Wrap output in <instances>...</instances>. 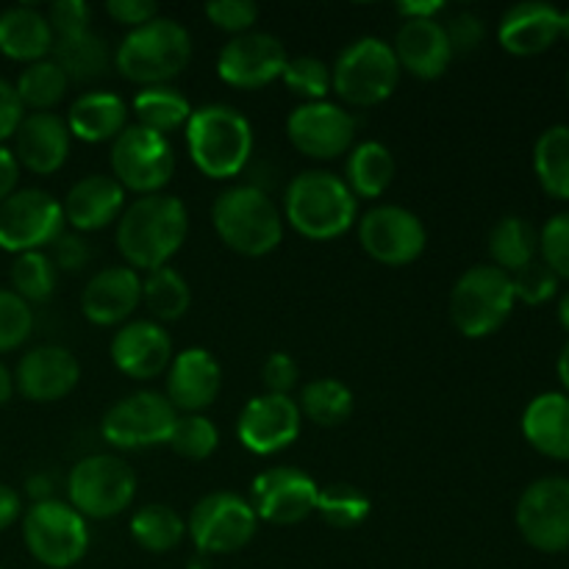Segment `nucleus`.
I'll return each instance as SVG.
<instances>
[{
  "instance_id": "obj_1",
  "label": "nucleus",
  "mask_w": 569,
  "mask_h": 569,
  "mask_svg": "<svg viewBox=\"0 0 569 569\" xmlns=\"http://www.w3.org/2000/svg\"><path fill=\"white\" fill-rule=\"evenodd\" d=\"M189 233V211L172 194L131 200L117 220V250L131 270L153 272L170 264Z\"/></svg>"
},
{
  "instance_id": "obj_2",
  "label": "nucleus",
  "mask_w": 569,
  "mask_h": 569,
  "mask_svg": "<svg viewBox=\"0 0 569 569\" xmlns=\"http://www.w3.org/2000/svg\"><path fill=\"white\" fill-rule=\"evenodd\" d=\"M359 200L345 178L326 170H306L289 181L283 192V217L306 239L328 242L356 226Z\"/></svg>"
},
{
  "instance_id": "obj_3",
  "label": "nucleus",
  "mask_w": 569,
  "mask_h": 569,
  "mask_svg": "<svg viewBox=\"0 0 569 569\" xmlns=\"http://www.w3.org/2000/svg\"><path fill=\"white\" fill-rule=\"evenodd\" d=\"M183 131L192 164L214 181L237 178L253 156V128L233 106H200L192 111Z\"/></svg>"
},
{
  "instance_id": "obj_4",
  "label": "nucleus",
  "mask_w": 569,
  "mask_h": 569,
  "mask_svg": "<svg viewBox=\"0 0 569 569\" xmlns=\"http://www.w3.org/2000/svg\"><path fill=\"white\" fill-rule=\"evenodd\" d=\"M192 61V37L170 17H156L148 26L133 28L117 44L114 67L126 81L148 87H167Z\"/></svg>"
},
{
  "instance_id": "obj_5",
  "label": "nucleus",
  "mask_w": 569,
  "mask_h": 569,
  "mask_svg": "<svg viewBox=\"0 0 569 569\" xmlns=\"http://www.w3.org/2000/svg\"><path fill=\"white\" fill-rule=\"evenodd\" d=\"M211 226L226 248L248 259L272 253L283 239L281 209L256 183L226 189L211 206Z\"/></svg>"
},
{
  "instance_id": "obj_6",
  "label": "nucleus",
  "mask_w": 569,
  "mask_h": 569,
  "mask_svg": "<svg viewBox=\"0 0 569 569\" xmlns=\"http://www.w3.org/2000/svg\"><path fill=\"white\" fill-rule=\"evenodd\" d=\"M511 276L495 264H476L461 272L450 292V320L467 339L492 337L515 311Z\"/></svg>"
},
{
  "instance_id": "obj_7",
  "label": "nucleus",
  "mask_w": 569,
  "mask_h": 569,
  "mask_svg": "<svg viewBox=\"0 0 569 569\" xmlns=\"http://www.w3.org/2000/svg\"><path fill=\"white\" fill-rule=\"evenodd\" d=\"M400 64L392 44L378 37H361L339 53L331 67V89L356 109H370L395 94Z\"/></svg>"
},
{
  "instance_id": "obj_8",
  "label": "nucleus",
  "mask_w": 569,
  "mask_h": 569,
  "mask_svg": "<svg viewBox=\"0 0 569 569\" xmlns=\"http://www.w3.org/2000/svg\"><path fill=\"white\" fill-rule=\"evenodd\" d=\"M67 498L83 520H114L137 498V476L120 456H87L70 470Z\"/></svg>"
},
{
  "instance_id": "obj_9",
  "label": "nucleus",
  "mask_w": 569,
  "mask_h": 569,
  "mask_svg": "<svg viewBox=\"0 0 569 569\" xmlns=\"http://www.w3.org/2000/svg\"><path fill=\"white\" fill-rule=\"evenodd\" d=\"M22 539L48 569H70L87 556L89 526L67 500H42L22 515Z\"/></svg>"
},
{
  "instance_id": "obj_10",
  "label": "nucleus",
  "mask_w": 569,
  "mask_h": 569,
  "mask_svg": "<svg viewBox=\"0 0 569 569\" xmlns=\"http://www.w3.org/2000/svg\"><path fill=\"white\" fill-rule=\"evenodd\" d=\"M176 172V150L170 139L128 122L126 131L111 142V178L126 192L159 194Z\"/></svg>"
},
{
  "instance_id": "obj_11",
  "label": "nucleus",
  "mask_w": 569,
  "mask_h": 569,
  "mask_svg": "<svg viewBox=\"0 0 569 569\" xmlns=\"http://www.w3.org/2000/svg\"><path fill=\"white\" fill-rule=\"evenodd\" d=\"M259 528L250 500L233 492H211L194 503L187 533L206 556H228L242 550Z\"/></svg>"
},
{
  "instance_id": "obj_12",
  "label": "nucleus",
  "mask_w": 569,
  "mask_h": 569,
  "mask_svg": "<svg viewBox=\"0 0 569 569\" xmlns=\"http://www.w3.org/2000/svg\"><path fill=\"white\" fill-rule=\"evenodd\" d=\"M61 203L44 189H17L0 203V250L33 253L53 244L64 231Z\"/></svg>"
},
{
  "instance_id": "obj_13",
  "label": "nucleus",
  "mask_w": 569,
  "mask_h": 569,
  "mask_svg": "<svg viewBox=\"0 0 569 569\" xmlns=\"http://www.w3.org/2000/svg\"><path fill=\"white\" fill-rule=\"evenodd\" d=\"M178 411L161 392H133L117 400L103 417L106 442L120 450L159 448L170 442Z\"/></svg>"
},
{
  "instance_id": "obj_14",
  "label": "nucleus",
  "mask_w": 569,
  "mask_h": 569,
  "mask_svg": "<svg viewBox=\"0 0 569 569\" xmlns=\"http://www.w3.org/2000/svg\"><path fill=\"white\" fill-rule=\"evenodd\" d=\"M515 520L533 550H569V478L548 476L526 487L517 500Z\"/></svg>"
},
{
  "instance_id": "obj_15",
  "label": "nucleus",
  "mask_w": 569,
  "mask_h": 569,
  "mask_svg": "<svg viewBox=\"0 0 569 569\" xmlns=\"http://www.w3.org/2000/svg\"><path fill=\"white\" fill-rule=\"evenodd\" d=\"M359 242L383 267L415 264L428 244V231L415 211L403 206H376L359 220Z\"/></svg>"
},
{
  "instance_id": "obj_16",
  "label": "nucleus",
  "mask_w": 569,
  "mask_h": 569,
  "mask_svg": "<svg viewBox=\"0 0 569 569\" xmlns=\"http://www.w3.org/2000/svg\"><path fill=\"white\" fill-rule=\"evenodd\" d=\"M287 137L298 153L331 161L353 150L356 120L348 109L331 100L300 103L287 120Z\"/></svg>"
},
{
  "instance_id": "obj_17",
  "label": "nucleus",
  "mask_w": 569,
  "mask_h": 569,
  "mask_svg": "<svg viewBox=\"0 0 569 569\" xmlns=\"http://www.w3.org/2000/svg\"><path fill=\"white\" fill-rule=\"evenodd\" d=\"M320 487L298 467H272L253 478L250 506L256 517L272 526H298L317 515Z\"/></svg>"
},
{
  "instance_id": "obj_18",
  "label": "nucleus",
  "mask_w": 569,
  "mask_h": 569,
  "mask_svg": "<svg viewBox=\"0 0 569 569\" xmlns=\"http://www.w3.org/2000/svg\"><path fill=\"white\" fill-rule=\"evenodd\" d=\"M289 56L278 37L267 31H248L231 37L217 56V72L228 87L261 89L283 76Z\"/></svg>"
},
{
  "instance_id": "obj_19",
  "label": "nucleus",
  "mask_w": 569,
  "mask_h": 569,
  "mask_svg": "<svg viewBox=\"0 0 569 569\" xmlns=\"http://www.w3.org/2000/svg\"><path fill=\"white\" fill-rule=\"evenodd\" d=\"M303 415L289 395H256L244 403L237 437L250 453L276 456L300 437Z\"/></svg>"
},
{
  "instance_id": "obj_20",
  "label": "nucleus",
  "mask_w": 569,
  "mask_h": 569,
  "mask_svg": "<svg viewBox=\"0 0 569 569\" xmlns=\"http://www.w3.org/2000/svg\"><path fill=\"white\" fill-rule=\"evenodd\" d=\"M81 381V365L61 345H39L28 350L14 372V387L33 403H56Z\"/></svg>"
},
{
  "instance_id": "obj_21",
  "label": "nucleus",
  "mask_w": 569,
  "mask_h": 569,
  "mask_svg": "<svg viewBox=\"0 0 569 569\" xmlns=\"http://www.w3.org/2000/svg\"><path fill=\"white\" fill-rule=\"evenodd\" d=\"M111 361L133 381L159 378L172 361L170 333L153 320H128L111 339Z\"/></svg>"
},
{
  "instance_id": "obj_22",
  "label": "nucleus",
  "mask_w": 569,
  "mask_h": 569,
  "mask_svg": "<svg viewBox=\"0 0 569 569\" xmlns=\"http://www.w3.org/2000/svg\"><path fill=\"white\" fill-rule=\"evenodd\" d=\"M222 389V367L206 348H187L167 367V400L183 415H200Z\"/></svg>"
},
{
  "instance_id": "obj_23",
  "label": "nucleus",
  "mask_w": 569,
  "mask_h": 569,
  "mask_svg": "<svg viewBox=\"0 0 569 569\" xmlns=\"http://www.w3.org/2000/svg\"><path fill=\"white\" fill-rule=\"evenodd\" d=\"M142 303V278L131 267H106L94 272L81 295V309L92 326H126Z\"/></svg>"
},
{
  "instance_id": "obj_24",
  "label": "nucleus",
  "mask_w": 569,
  "mask_h": 569,
  "mask_svg": "<svg viewBox=\"0 0 569 569\" xmlns=\"http://www.w3.org/2000/svg\"><path fill=\"white\" fill-rule=\"evenodd\" d=\"M70 128L53 111H28L14 133V159L37 176H53L70 156Z\"/></svg>"
},
{
  "instance_id": "obj_25",
  "label": "nucleus",
  "mask_w": 569,
  "mask_h": 569,
  "mask_svg": "<svg viewBox=\"0 0 569 569\" xmlns=\"http://www.w3.org/2000/svg\"><path fill=\"white\" fill-rule=\"evenodd\" d=\"M392 50L400 70L420 81H437L453 61V48L439 20H403L395 33Z\"/></svg>"
},
{
  "instance_id": "obj_26",
  "label": "nucleus",
  "mask_w": 569,
  "mask_h": 569,
  "mask_svg": "<svg viewBox=\"0 0 569 569\" xmlns=\"http://www.w3.org/2000/svg\"><path fill=\"white\" fill-rule=\"evenodd\" d=\"M126 189L111 176H87L72 183L67 198L61 200L64 222L76 233L103 231L117 222L126 211Z\"/></svg>"
},
{
  "instance_id": "obj_27",
  "label": "nucleus",
  "mask_w": 569,
  "mask_h": 569,
  "mask_svg": "<svg viewBox=\"0 0 569 569\" xmlns=\"http://www.w3.org/2000/svg\"><path fill=\"white\" fill-rule=\"evenodd\" d=\"M561 11L545 0L511 6L498 26V39L511 56H537L553 48L561 37Z\"/></svg>"
},
{
  "instance_id": "obj_28",
  "label": "nucleus",
  "mask_w": 569,
  "mask_h": 569,
  "mask_svg": "<svg viewBox=\"0 0 569 569\" xmlns=\"http://www.w3.org/2000/svg\"><path fill=\"white\" fill-rule=\"evenodd\" d=\"M64 122L70 128V137L81 139V142H114L128 128V103L120 94L98 89V92L81 94L70 106Z\"/></svg>"
},
{
  "instance_id": "obj_29",
  "label": "nucleus",
  "mask_w": 569,
  "mask_h": 569,
  "mask_svg": "<svg viewBox=\"0 0 569 569\" xmlns=\"http://www.w3.org/2000/svg\"><path fill=\"white\" fill-rule=\"evenodd\" d=\"M522 433L548 459L569 461V395H537L522 415Z\"/></svg>"
},
{
  "instance_id": "obj_30",
  "label": "nucleus",
  "mask_w": 569,
  "mask_h": 569,
  "mask_svg": "<svg viewBox=\"0 0 569 569\" xmlns=\"http://www.w3.org/2000/svg\"><path fill=\"white\" fill-rule=\"evenodd\" d=\"M53 50V31L48 17L33 6H11L0 11V53L11 61L48 59Z\"/></svg>"
},
{
  "instance_id": "obj_31",
  "label": "nucleus",
  "mask_w": 569,
  "mask_h": 569,
  "mask_svg": "<svg viewBox=\"0 0 569 569\" xmlns=\"http://www.w3.org/2000/svg\"><path fill=\"white\" fill-rule=\"evenodd\" d=\"M50 59L61 67V72H64L70 83L98 81L114 64V53L109 50V42L98 31H92V28L72 33V37L53 39Z\"/></svg>"
},
{
  "instance_id": "obj_32",
  "label": "nucleus",
  "mask_w": 569,
  "mask_h": 569,
  "mask_svg": "<svg viewBox=\"0 0 569 569\" xmlns=\"http://www.w3.org/2000/svg\"><path fill=\"white\" fill-rule=\"evenodd\" d=\"M345 176H348L345 183H348L356 200H376L392 187L395 176H398V164H395L392 150L383 142H361L350 150Z\"/></svg>"
},
{
  "instance_id": "obj_33",
  "label": "nucleus",
  "mask_w": 569,
  "mask_h": 569,
  "mask_svg": "<svg viewBox=\"0 0 569 569\" xmlns=\"http://www.w3.org/2000/svg\"><path fill=\"white\" fill-rule=\"evenodd\" d=\"M131 111L137 117V126L161 133V137H170L178 128H187L194 109L187 94L167 83V87L139 89L131 100Z\"/></svg>"
},
{
  "instance_id": "obj_34",
  "label": "nucleus",
  "mask_w": 569,
  "mask_h": 569,
  "mask_svg": "<svg viewBox=\"0 0 569 569\" xmlns=\"http://www.w3.org/2000/svg\"><path fill=\"white\" fill-rule=\"evenodd\" d=\"M489 256L492 264L503 272L515 276L517 270L537 261L539 256V233L526 217L509 214L492 228L489 233Z\"/></svg>"
},
{
  "instance_id": "obj_35",
  "label": "nucleus",
  "mask_w": 569,
  "mask_h": 569,
  "mask_svg": "<svg viewBox=\"0 0 569 569\" xmlns=\"http://www.w3.org/2000/svg\"><path fill=\"white\" fill-rule=\"evenodd\" d=\"M356 398L339 378H315L300 389L298 409L306 420L320 428H337L353 415Z\"/></svg>"
},
{
  "instance_id": "obj_36",
  "label": "nucleus",
  "mask_w": 569,
  "mask_h": 569,
  "mask_svg": "<svg viewBox=\"0 0 569 569\" xmlns=\"http://www.w3.org/2000/svg\"><path fill=\"white\" fill-rule=\"evenodd\" d=\"M142 303L153 322H176L192 306V289L187 278L172 267H159L142 278Z\"/></svg>"
},
{
  "instance_id": "obj_37",
  "label": "nucleus",
  "mask_w": 569,
  "mask_h": 569,
  "mask_svg": "<svg viewBox=\"0 0 569 569\" xmlns=\"http://www.w3.org/2000/svg\"><path fill=\"white\" fill-rule=\"evenodd\" d=\"M533 172L545 192L569 200V126H550L533 144Z\"/></svg>"
},
{
  "instance_id": "obj_38",
  "label": "nucleus",
  "mask_w": 569,
  "mask_h": 569,
  "mask_svg": "<svg viewBox=\"0 0 569 569\" xmlns=\"http://www.w3.org/2000/svg\"><path fill=\"white\" fill-rule=\"evenodd\" d=\"M131 537L148 553H170L187 537V522L170 506L150 503L131 517Z\"/></svg>"
},
{
  "instance_id": "obj_39",
  "label": "nucleus",
  "mask_w": 569,
  "mask_h": 569,
  "mask_svg": "<svg viewBox=\"0 0 569 569\" xmlns=\"http://www.w3.org/2000/svg\"><path fill=\"white\" fill-rule=\"evenodd\" d=\"M67 89H70V81L50 56L42 61H33V64H26V70L20 72L14 83L17 98H20L26 111H53L64 100Z\"/></svg>"
},
{
  "instance_id": "obj_40",
  "label": "nucleus",
  "mask_w": 569,
  "mask_h": 569,
  "mask_svg": "<svg viewBox=\"0 0 569 569\" xmlns=\"http://www.w3.org/2000/svg\"><path fill=\"white\" fill-rule=\"evenodd\" d=\"M56 281H59V272L44 250L20 253L11 264V292L20 295L28 306L53 298Z\"/></svg>"
},
{
  "instance_id": "obj_41",
  "label": "nucleus",
  "mask_w": 569,
  "mask_h": 569,
  "mask_svg": "<svg viewBox=\"0 0 569 569\" xmlns=\"http://www.w3.org/2000/svg\"><path fill=\"white\" fill-rule=\"evenodd\" d=\"M372 500L353 483H328L320 487L317 515L331 528H359L370 517Z\"/></svg>"
},
{
  "instance_id": "obj_42",
  "label": "nucleus",
  "mask_w": 569,
  "mask_h": 569,
  "mask_svg": "<svg viewBox=\"0 0 569 569\" xmlns=\"http://www.w3.org/2000/svg\"><path fill=\"white\" fill-rule=\"evenodd\" d=\"M170 445L181 459L203 461L220 448V431L206 415H178L170 433Z\"/></svg>"
},
{
  "instance_id": "obj_43",
  "label": "nucleus",
  "mask_w": 569,
  "mask_h": 569,
  "mask_svg": "<svg viewBox=\"0 0 569 569\" xmlns=\"http://www.w3.org/2000/svg\"><path fill=\"white\" fill-rule=\"evenodd\" d=\"M281 81L289 92L303 98V103H320L331 92V67L317 56H298L287 61Z\"/></svg>"
},
{
  "instance_id": "obj_44",
  "label": "nucleus",
  "mask_w": 569,
  "mask_h": 569,
  "mask_svg": "<svg viewBox=\"0 0 569 569\" xmlns=\"http://www.w3.org/2000/svg\"><path fill=\"white\" fill-rule=\"evenodd\" d=\"M33 331V311L20 295L0 289V353L17 350Z\"/></svg>"
},
{
  "instance_id": "obj_45",
  "label": "nucleus",
  "mask_w": 569,
  "mask_h": 569,
  "mask_svg": "<svg viewBox=\"0 0 569 569\" xmlns=\"http://www.w3.org/2000/svg\"><path fill=\"white\" fill-rule=\"evenodd\" d=\"M511 287H515L517 300H522L528 306H542L559 289V276L542 259H537L511 276Z\"/></svg>"
},
{
  "instance_id": "obj_46",
  "label": "nucleus",
  "mask_w": 569,
  "mask_h": 569,
  "mask_svg": "<svg viewBox=\"0 0 569 569\" xmlns=\"http://www.w3.org/2000/svg\"><path fill=\"white\" fill-rule=\"evenodd\" d=\"M539 256L559 278L569 281V211L550 217L539 231Z\"/></svg>"
},
{
  "instance_id": "obj_47",
  "label": "nucleus",
  "mask_w": 569,
  "mask_h": 569,
  "mask_svg": "<svg viewBox=\"0 0 569 569\" xmlns=\"http://www.w3.org/2000/svg\"><path fill=\"white\" fill-rule=\"evenodd\" d=\"M206 17L214 28L239 37V33L253 31L256 20H259V6L253 0H214L206 6Z\"/></svg>"
},
{
  "instance_id": "obj_48",
  "label": "nucleus",
  "mask_w": 569,
  "mask_h": 569,
  "mask_svg": "<svg viewBox=\"0 0 569 569\" xmlns=\"http://www.w3.org/2000/svg\"><path fill=\"white\" fill-rule=\"evenodd\" d=\"M48 256L50 261H53L56 272H70V276H76V272H81L83 267L92 261V248H89L83 233L61 231L59 237L53 239V244H50Z\"/></svg>"
},
{
  "instance_id": "obj_49",
  "label": "nucleus",
  "mask_w": 569,
  "mask_h": 569,
  "mask_svg": "<svg viewBox=\"0 0 569 569\" xmlns=\"http://www.w3.org/2000/svg\"><path fill=\"white\" fill-rule=\"evenodd\" d=\"M44 17H48L53 39L72 37V33H81L92 28V9L83 0H56Z\"/></svg>"
},
{
  "instance_id": "obj_50",
  "label": "nucleus",
  "mask_w": 569,
  "mask_h": 569,
  "mask_svg": "<svg viewBox=\"0 0 569 569\" xmlns=\"http://www.w3.org/2000/svg\"><path fill=\"white\" fill-rule=\"evenodd\" d=\"M442 26L445 33H448L450 48H453V56L472 53L483 42V37H487V26H483V20L476 11H459V14H453Z\"/></svg>"
},
{
  "instance_id": "obj_51",
  "label": "nucleus",
  "mask_w": 569,
  "mask_h": 569,
  "mask_svg": "<svg viewBox=\"0 0 569 569\" xmlns=\"http://www.w3.org/2000/svg\"><path fill=\"white\" fill-rule=\"evenodd\" d=\"M298 361L289 353H272L267 356V361L261 365V381H264L267 392L270 395H289L298 387Z\"/></svg>"
},
{
  "instance_id": "obj_52",
  "label": "nucleus",
  "mask_w": 569,
  "mask_h": 569,
  "mask_svg": "<svg viewBox=\"0 0 569 569\" xmlns=\"http://www.w3.org/2000/svg\"><path fill=\"white\" fill-rule=\"evenodd\" d=\"M106 14L117 26H126L128 31H133V28H142L150 20H156L159 17V6L153 0H109L106 3Z\"/></svg>"
},
{
  "instance_id": "obj_53",
  "label": "nucleus",
  "mask_w": 569,
  "mask_h": 569,
  "mask_svg": "<svg viewBox=\"0 0 569 569\" xmlns=\"http://www.w3.org/2000/svg\"><path fill=\"white\" fill-rule=\"evenodd\" d=\"M22 117H26V109H22L20 98H17L14 83L0 78V144L14 137Z\"/></svg>"
},
{
  "instance_id": "obj_54",
  "label": "nucleus",
  "mask_w": 569,
  "mask_h": 569,
  "mask_svg": "<svg viewBox=\"0 0 569 569\" xmlns=\"http://www.w3.org/2000/svg\"><path fill=\"white\" fill-rule=\"evenodd\" d=\"M17 181H20V164H17L14 153L0 144V203L17 192Z\"/></svg>"
},
{
  "instance_id": "obj_55",
  "label": "nucleus",
  "mask_w": 569,
  "mask_h": 569,
  "mask_svg": "<svg viewBox=\"0 0 569 569\" xmlns=\"http://www.w3.org/2000/svg\"><path fill=\"white\" fill-rule=\"evenodd\" d=\"M20 517H22V500L20 495H17V489L0 483V531L14 526Z\"/></svg>"
},
{
  "instance_id": "obj_56",
  "label": "nucleus",
  "mask_w": 569,
  "mask_h": 569,
  "mask_svg": "<svg viewBox=\"0 0 569 569\" xmlns=\"http://www.w3.org/2000/svg\"><path fill=\"white\" fill-rule=\"evenodd\" d=\"M445 6L439 3V0H431V3H400L395 11H398L403 20H437V14Z\"/></svg>"
},
{
  "instance_id": "obj_57",
  "label": "nucleus",
  "mask_w": 569,
  "mask_h": 569,
  "mask_svg": "<svg viewBox=\"0 0 569 569\" xmlns=\"http://www.w3.org/2000/svg\"><path fill=\"white\" fill-rule=\"evenodd\" d=\"M26 489H28V495L33 498V503H42V500H53V481H50V476H44V472L28 478Z\"/></svg>"
},
{
  "instance_id": "obj_58",
  "label": "nucleus",
  "mask_w": 569,
  "mask_h": 569,
  "mask_svg": "<svg viewBox=\"0 0 569 569\" xmlns=\"http://www.w3.org/2000/svg\"><path fill=\"white\" fill-rule=\"evenodd\" d=\"M11 395H14V376H11L9 367L0 361V406L9 403Z\"/></svg>"
},
{
  "instance_id": "obj_59",
  "label": "nucleus",
  "mask_w": 569,
  "mask_h": 569,
  "mask_svg": "<svg viewBox=\"0 0 569 569\" xmlns=\"http://www.w3.org/2000/svg\"><path fill=\"white\" fill-rule=\"evenodd\" d=\"M556 370H559V381L565 387V395H569V342L561 348L559 361H556Z\"/></svg>"
},
{
  "instance_id": "obj_60",
  "label": "nucleus",
  "mask_w": 569,
  "mask_h": 569,
  "mask_svg": "<svg viewBox=\"0 0 569 569\" xmlns=\"http://www.w3.org/2000/svg\"><path fill=\"white\" fill-rule=\"evenodd\" d=\"M559 322L569 331V289L561 295V300H559Z\"/></svg>"
},
{
  "instance_id": "obj_61",
  "label": "nucleus",
  "mask_w": 569,
  "mask_h": 569,
  "mask_svg": "<svg viewBox=\"0 0 569 569\" xmlns=\"http://www.w3.org/2000/svg\"><path fill=\"white\" fill-rule=\"evenodd\" d=\"M559 26H561V37H565L567 42H569V9H567V11H561V20H559Z\"/></svg>"
},
{
  "instance_id": "obj_62",
  "label": "nucleus",
  "mask_w": 569,
  "mask_h": 569,
  "mask_svg": "<svg viewBox=\"0 0 569 569\" xmlns=\"http://www.w3.org/2000/svg\"><path fill=\"white\" fill-rule=\"evenodd\" d=\"M567 92H569V70H567Z\"/></svg>"
},
{
  "instance_id": "obj_63",
  "label": "nucleus",
  "mask_w": 569,
  "mask_h": 569,
  "mask_svg": "<svg viewBox=\"0 0 569 569\" xmlns=\"http://www.w3.org/2000/svg\"><path fill=\"white\" fill-rule=\"evenodd\" d=\"M0 569H3V567H0Z\"/></svg>"
}]
</instances>
